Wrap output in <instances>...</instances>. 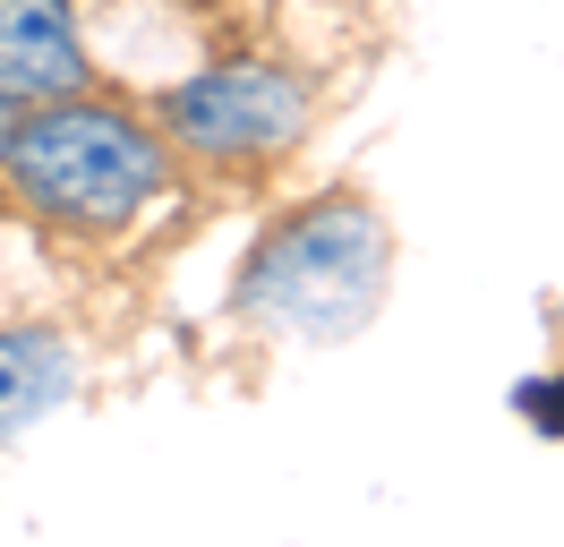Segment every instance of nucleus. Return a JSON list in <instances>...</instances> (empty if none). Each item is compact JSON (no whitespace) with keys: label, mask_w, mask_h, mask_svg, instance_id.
<instances>
[{"label":"nucleus","mask_w":564,"mask_h":547,"mask_svg":"<svg viewBox=\"0 0 564 547\" xmlns=\"http://www.w3.org/2000/svg\"><path fill=\"white\" fill-rule=\"evenodd\" d=\"M9 189L35 205L43 223L61 232H120L138 223L145 205L172 189V146L163 129H145L138 111L120 103H95L86 86L52 103H26L9 120Z\"/></svg>","instance_id":"1"},{"label":"nucleus","mask_w":564,"mask_h":547,"mask_svg":"<svg viewBox=\"0 0 564 547\" xmlns=\"http://www.w3.org/2000/svg\"><path fill=\"white\" fill-rule=\"evenodd\" d=\"M393 274V232L368 197H317L282 214L274 232L248 248L240 266V308L274 334L300 342H343L359 334Z\"/></svg>","instance_id":"2"},{"label":"nucleus","mask_w":564,"mask_h":547,"mask_svg":"<svg viewBox=\"0 0 564 547\" xmlns=\"http://www.w3.org/2000/svg\"><path fill=\"white\" fill-rule=\"evenodd\" d=\"M308 111H317V95H308L300 68L214 61L154 103V129H163V146L197 154V163H274V154L300 146Z\"/></svg>","instance_id":"3"},{"label":"nucleus","mask_w":564,"mask_h":547,"mask_svg":"<svg viewBox=\"0 0 564 547\" xmlns=\"http://www.w3.org/2000/svg\"><path fill=\"white\" fill-rule=\"evenodd\" d=\"M77 86H86V34L69 0H0V103L26 111Z\"/></svg>","instance_id":"4"},{"label":"nucleus","mask_w":564,"mask_h":547,"mask_svg":"<svg viewBox=\"0 0 564 547\" xmlns=\"http://www.w3.org/2000/svg\"><path fill=\"white\" fill-rule=\"evenodd\" d=\"M77 394V351L52 325H0V444Z\"/></svg>","instance_id":"5"},{"label":"nucleus","mask_w":564,"mask_h":547,"mask_svg":"<svg viewBox=\"0 0 564 547\" xmlns=\"http://www.w3.org/2000/svg\"><path fill=\"white\" fill-rule=\"evenodd\" d=\"M9 120H18V111H9V103H0V154H9Z\"/></svg>","instance_id":"6"}]
</instances>
